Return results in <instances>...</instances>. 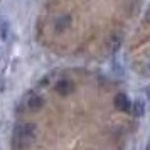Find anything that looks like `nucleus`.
<instances>
[{
  "mask_svg": "<svg viewBox=\"0 0 150 150\" xmlns=\"http://www.w3.org/2000/svg\"><path fill=\"white\" fill-rule=\"evenodd\" d=\"M130 113L135 116V118H142V116L145 115V101H143V100H135V101H132Z\"/></svg>",
  "mask_w": 150,
  "mask_h": 150,
  "instance_id": "423d86ee",
  "label": "nucleus"
},
{
  "mask_svg": "<svg viewBox=\"0 0 150 150\" xmlns=\"http://www.w3.org/2000/svg\"><path fill=\"white\" fill-rule=\"evenodd\" d=\"M69 25H71V17H69V15H61V17H57L54 21V30L57 34L68 30Z\"/></svg>",
  "mask_w": 150,
  "mask_h": 150,
  "instance_id": "39448f33",
  "label": "nucleus"
},
{
  "mask_svg": "<svg viewBox=\"0 0 150 150\" xmlns=\"http://www.w3.org/2000/svg\"><path fill=\"white\" fill-rule=\"evenodd\" d=\"M8 32H10V24L7 19L0 17V39L2 41H8Z\"/></svg>",
  "mask_w": 150,
  "mask_h": 150,
  "instance_id": "0eeeda50",
  "label": "nucleus"
},
{
  "mask_svg": "<svg viewBox=\"0 0 150 150\" xmlns=\"http://www.w3.org/2000/svg\"><path fill=\"white\" fill-rule=\"evenodd\" d=\"M35 137H37V127L34 123H19V125H15L14 133H12V145L15 150H24L29 145H32Z\"/></svg>",
  "mask_w": 150,
  "mask_h": 150,
  "instance_id": "f257e3e1",
  "label": "nucleus"
},
{
  "mask_svg": "<svg viewBox=\"0 0 150 150\" xmlns=\"http://www.w3.org/2000/svg\"><path fill=\"white\" fill-rule=\"evenodd\" d=\"M54 89H56V93H59L61 96H66V95H69V93H73L74 84L69 81V79H61V81L56 83Z\"/></svg>",
  "mask_w": 150,
  "mask_h": 150,
  "instance_id": "20e7f679",
  "label": "nucleus"
},
{
  "mask_svg": "<svg viewBox=\"0 0 150 150\" xmlns=\"http://www.w3.org/2000/svg\"><path fill=\"white\" fill-rule=\"evenodd\" d=\"M44 106V98L41 95H35V93H30V95L25 98V108L29 111H39V110Z\"/></svg>",
  "mask_w": 150,
  "mask_h": 150,
  "instance_id": "f03ea898",
  "label": "nucleus"
},
{
  "mask_svg": "<svg viewBox=\"0 0 150 150\" xmlns=\"http://www.w3.org/2000/svg\"><path fill=\"white\" fill-rule=\"evenodd\" d=\"M113 105L116 106V110H122V111H130L132 108V101L128 100L127 93H118L113 100Z\"/></svg>",
  "mask_w": 150,
  "mask_h": 150,
  "instance_id": "7ed1b4c3",
  "label": "nucleus"
}]
</instances>
